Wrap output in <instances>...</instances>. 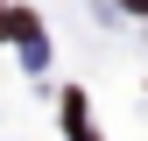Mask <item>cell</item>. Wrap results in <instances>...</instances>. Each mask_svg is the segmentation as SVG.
Segmentation results:
<instances>
[{
  "label": "cell",
  "mask_w": 148,
  "mask_h": 141,
  "mask_svg": "<svg viewBox=\"0 0 148 141\" xmlns=\"http://www.w3.org/2000/svg\"><path fill=\"white\" fill-rule=\"evenodd\" d=\"M120 7H127V14H148V0H120Z\"/></svg>",
  "instance_id": "cell-3"
},
{
  "label": "cell",
  "mask_w": 148,
  "mask_h": 141,
  "mask_svg": "<svg viewBox=\"0 0 148 141\" xmlns=\"http://www.w3.org/2000/svg\"><path fill=\"white\" fill-rule=\"evenodd\" d=\"M7 35L21 42V57H28V64H49V49H42V28H35V14H28V7H14V21H7Z\"/></svg>",
  "instance_id": "cell-1"
},
{
  "label": "cell",
  "mask_w": 148,
  "mask_h": 141,
  "mask_svg": "<svg viewBox=\"0 0 148 141\" xmlns=\"http://www.w3.org/2000/svg\"><path fill=\"white\" fill-rule=\"evenodd\" d=\"M7 21H14V7H0V35H7Z\"/></svg>",
  "instance_id": "cell-4"
},
{
  "label": "cell",
  "mask_w": 148,
  "mask_h": 141,
  "mask_svg": "<svg viewBox=\"0 0 148 141\" xmlns=\"http://www.w3.org/2000/svg\"><path fill=\"white\" fill-rule=\"evenodd\" d=\"M64 120H71V134H78V141H92V127H85V99H78V92H64Z\"/></svg>",
  "instance_id": "cell-2"
}]
</instances>
